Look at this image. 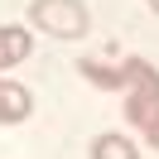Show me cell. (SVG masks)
Wrapping results in <instances>:
<instances>
[{"mask_svg": "<svg viewBox=\"0 0 159 159\" xmlns=\"http://www.w3.org/2000/svg\"><path fill=\"white\" fill-rule=\"evenodd\" d=\"M154 116H159V68L145 58H130L125 63V120L140 125V135H145L154 125Z\"/></svg>", "mask_w": 159, "mask_h": 159, "instance_id": "obj_1", "label": "cell"}, {"mask_svg": "<svg viewBox=\"0 0 159 159\" xmlns=\"http://www.w3.org/2000/svg\"><path fill=\"white\" fill-rule=\"evenodd\" d=\"M34 24L53 39H82L87 10H82V0H34Z\"/></svg>", "mask_w": 159, "mask_h": 159, "instance_id": "obj_2", "label": "cell"}, {"mask_svg": "<svg viewBox=\"0 0 159 159\" xmlns=\"http://www.w3.org/2000/svg\"><path fill=\"white\" fill-rule=\"evenodd\" d=\"M29 53H34V34H24L20 24H0V72L24 63Z\"/></svg>", "mask_w": 159, "mask_h": 159, "instance_id": "obj_3", "label": "cell"}, {"mask_svg": "<svg viewBox=\"0 0 159 159\" xmlns=\"http://www.w3.org/2000/svg\"><path fill=\"white\" fill-rule=\"evenodd\" d=\"M34 97L20 87V82H5L0 77V125H15V120H29Z\"/></svg>", "mask_w": 159, "mask_h": 159, "instance_id": "obj_4", "label": "cell"}, {"mask_svg": "<svg viewBox=\"0 0 159 159\" xmlns=\"http://www.w3.org/2000/svg\"><path fill=\"white\" fill-rule=\"evenodd\" d=\"M77 72L92 82V87H106V92L125 87V63H120V68H111V63H101V58H82V63H77Z\"/></svg>", "mask_w": 159, "mask_h": 159, "instance_id": "obj_5", "label": "cell"}, {"mask_svg": "<svg viewBox=\"0 0 159 159\" xmlns=\"http://www.w3.org/2000/svg\"><path fill=\"white\" fill-rule=\"evenodd\" d=\"M92 159H140V154L125 135H97L92 140Z\"/></svg>", "mask_w": 159, "mask_h": 159, "instance_id": "obj_6", "label": "cell"}, {"mask_svg": "<svg viewBox=\"0 0 159 159\" xmlns=\"http://www.w3.org/2000/svg\"><path fill=\"white\" fill-rule=\"evenodd\" d=\"M145 140H149V145H154V149H159V116H154V125H149V130H145Z\"/></svg>", "mask_w": 159, "mask_h": 159, "instance_id": "obj_7", "label": "cell"}, {"mask_svg": "<svg viewBox=\"0 0 159 159\" xmlns=\"http://www.w3.org/2000/svg\"><path fill=\"white\" fill-rule=\"evenodd\" d=\"M149 10H154V15H159V0H149Z\"/></svg>", "mask_w": 159, "mask_h": 159, "instance_id": "obj_8", "label": "cell"}]
</instances>
